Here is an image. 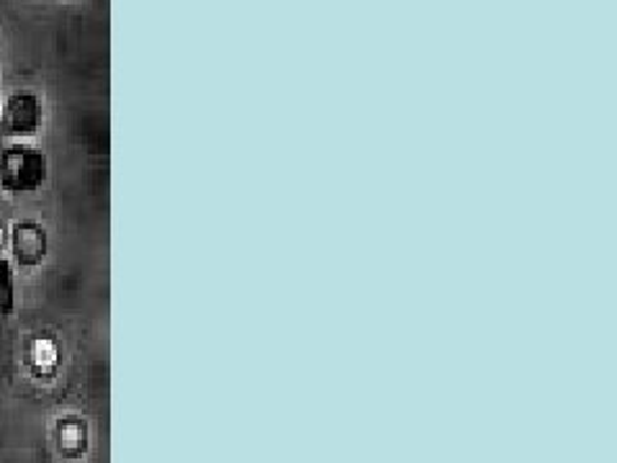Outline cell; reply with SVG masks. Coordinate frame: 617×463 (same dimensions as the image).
<instances>
[{
    "label": "cell",
    "mask_w": 617,
    "mask_h": 463,
    "mask_svg": "<svg viewBox=\"0 0 617 463\" xmlns=\"http://www.w3.org/2000/svg\"><path fill=\"white\" fill-rule=\"evenodd\" d=\"M11 250L13 261L24 268L40 265L49 253V234L44 230V224L34 222V219H21L11 227Z\"/></svg>",
    "instance_id": "cell-3"
},
{
    "label": "cell",
    "mask_w": 617,
    "mask_h": 463,
    "mask_svg": "<svg viewBox=\"0 0 617 463\" xmlns=\"http://www.w3.org/2000/svg\"><path fill=\"white\" fill-rule=\"evenodd\" d=\"M3 144H5V132H3V126H0V150H3Z\"/></svg>",
    "instance_id": "cell-6"
},
{
    "label": "cell",
    "mask_w": 617,
    "mask_h": 463,
    "mask_svg": "<svg viewBox=\"0 0 617 463\" xmlns=\"http://www.w3.org/2000/svg\"><path fill=\"white\" fill-rule=\"evenodd\" d=\"M49 176V161L40 147L26 142L3 144L0 150V186L11 194L36 191Z\"/></svg>",
    "instance_id": "cell-1"
},
{
    "label": "cell",
    "mask_w": 617,
    "mask_h": 463,
    "mask_svg": "<svg viewBox=\"0 0 617 463\" xmlns=\"http://www.w3.org/2000/svg\"><path fill=\"white\" fill-rule=\"evenodd\" d=\"M16 307V273L9 257H0V315H11Z\"/></svg>",
    "instance_id": "cell-5"
},
{
    "label": "cell",
    "mask_w": 617,
    "mask_h": 463,
    "mask_svg": "<svg viewBox=\"0 0 617 463\" xmlns=\"http://www.w3.org/2000/svg\"><path fill=\"white\" fill-rule=\"evenodd\" d=\"M55 438L57 451L75 459V455H80L88 448V425L78 420V417H65V420L57 422Z\"/></svg>",
    "instance_id": "cell-4"
},
{
    "label": "cell",
    "mask_w": 617,
    "mask_h": 463,
    "mask_svg": "<svg viewBox=\"0 0 617 463\" xmlns=\"http://www.w3.org/2000/svg\"><path fill=\"white\" fill-rule=\"evenodd\" d=\"M44 106L34 90H16L0 109V126L5 136H32L42 126Z\"/></svg>",
    "instance_id": "cell-2"
},
{
    "label": "cell",
    "mask_w": 617,
    "mask_h": 463,
    "mask_svg": "<svg viewBox=\"0 0 617 463\" xmlns=\"http://www.w3.org/2000/svg\"><path fill=\"white\" fill-rule=\"evenodd\" d=\"M3 242H5V234H3V227H0V247H3Z\"/></svg>",
    "instance_id": "cell-7"
}]
</instances>
